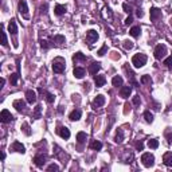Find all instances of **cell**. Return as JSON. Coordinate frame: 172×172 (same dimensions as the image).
Returning a JSON list of instances; mask_svg holds the SVG:
<instances>
[{"instance_id": "25", "label": "cell", "mask_w": 172, "mask_h": 172, "mask_svg": "<svg viewBox=\"0 0 172 172\" xmlns=\"http://www.w3.org/2000/svg\"><path fill=\"white\" fill-rule=\"evenodd\" d=\"M55 15H58V16H61V15H63L65 12H66V6H62V4H57L55 6Z\"/></svg>"}, {"instance_id": "45", "label": "cell", "mask_w": 172, "mask_h": 172, "mask_svg": "<svg viewBox=\"0 0 172 172\" xmlns=\"http://www.w3.org/2000/svg\"><path fill=\"white\" fill-rule=\"evenodd\" d=\"M122 8H124V11H125V12H128L129 15H131V12H132V11H131V7H128V4H127V3H124V4H122Z\"/></svg>"}, {"instance_id": "14", "label": "cell", "mask_w": 172, "mask_h": 172, "mask_svg": "<svg viewBox=\"0 0 172 172\" xmlns=\"http://www.w3.org/2000/svg\"><path fill=\"white\" fill-rule=\"evenodd\" d=\"M12 106L16 109L18 112H24L26 110V102L22 100H15L12 104Z\"/></svg>"}, {"instance_id": "40", "label": "cell", "mask_w": 172, "mask_h": 172, "mask_svg": "<svg viewBox=\"0 0 172 172\" xmlns=\"http://www.w3.org/2000/svg\"><path fill=\"white\" fill-rule=\"evenodd\" d=\"M164 65H166L168 69H172V55H171V57H168L166 61H164Z\"/></svg>"}, {"instance_id": "12", "label": "cell", "mask_w": 172, "mask_h": 172, "mask_svg": "<svg viewBox=\"0 0 172 172\" xmlns=\"http://www.w3.org/2000/svg\"><path fill=\"white\" fill-rule=\"evenodd\" d=\"M58 134L62 137V139H65V140H67V139H70V131L67 129L66 127H59L58 128Z\"/></svg>"}, {"instance_id": "11", "label": "cell", "mask_w": 172, "mask_h": 172, "mask_svg": "<svg viewBox=\"0 0 172 172\" xmlns=\"http://www.w3.org/2000/svg\"><path fill=\"white\" fill-rule=\"evenodd\" d=\"M26 100H27V102L28 104H35L36 102V93L34 92V90H27L26 92Z\"/></svg>"}, {"instance_id": "3", "label": "cell", "mask_w": 172, "mask_h": 172, "mask_svg": "<svg viewBox=\"0 0 172 172\" xmlns=\"http://www.w3.org/2000/svg\"><path fill=\"white\" fill-rule=\"evenodd\" d=\"M167 54V46L163 45V43H160V45H157L156 47H155V51H153V55H155V58H156L157 61H160L161 58H164Z\"/></svg>"}, {"instance_id": "9", "label": "cell", "mask_w": 172, "mask_h": 172, "mask_svg": "<svg viewBox=\"0 0 172 172\" xmlns=\"http://www.w3.org/2000/svg\"><path fill=\"white\" fill-rule=\"evenodd\" d=\"M86 39H87L89 43H94V42H97V39H98V32H97L96 30H89L87 34H86Z\"/></svg>"}, {"instance_id": "4", "label": "cell", "mask_w": 172, "mask_h": 172, "mask_svg": "<svg viewBox=\"0 0 172 172\" xmlns=\"http://www.w3.org/2000/svg\"><path fill=\"white\" fill-rule=\"evenodd\" d=\"M141 163H143L144 167H147V168H151V167L155 164V156H153L152 153H143V156H141Z\"/></svg>"}, {"instance_id": "22", "label": "cell", "mask_w": 172, "mask_h": 172, "mask_svg": "<svg viewBox=\"0 0 172 172\" xmlns=\"http://www.w3.org/2000/svg\"><path fill=\"white\" fill-rule=\"evenodd\" d=\"M163 163H164L167 167H172V152L164 153V156H163Z\"/></svg>"}, {"instance_id": "26", "label": "cell", "mask_w": 172, "mask_h": 172, "mask_svg": "<svg viewBox=\"0 0 172 172\" xmlns=\"http://www.w3.org/2000/svg\"><path fill=\"white\" fill-rule=\"evenodd\" d=\"M86 140H87V134H86L85 132H78V133H77V141L80 144H83Z\"/></svg>"}, {"instance_id": "19", "label": "cell", "mask_w": 172, "mask_h": 172, "mask_svg": "<svg viewBox=\"0 0 172 172\" xmlns=\"http://www.w3.org/2000/svg\"><path fill=\"white\" fill-rule=\"evenodd\" d=\"M105 82H106L105 75H96L94 77V83H96L97 87H102V86L105 85Z\"/></svg>"}, {"instance_id": "1", "label": "cell", "mask_w": 172, "mask_h": 172, "mask_svg": "<svg viewBox=\"0 0 172 172\" xmlns=\"http://www.w3.org/2000/svg\"><path fill=\"white\" fill-rule=\"evenodd\" d=\"M65 69H66V62H65L63 58L58 57L53 61V71H54V73L61 74L65 71Z\"/></svg>"}, {"instance_id": "27", "label": "cell", "mask_w": 172, "mask_h": 172, "mask_svg": "<svg viewBox=\"0 0 172 172\" xmlns=\"http://www.w3.org/2000/svg\"><path fill=\"white\" fill-rule=\"evenodd\" d=\"M112 83H113V86L118 87V86H122V83H124V80H122L120 75H116V77H113V80H112Z\"/></svg>"}, {"instance_id": "15", "label": "cell", "mask_w": 172, "mask_h": 172, "mask_svg": "<svg viewBox=\"0 0 172 172\" xmlns=\"http://www.w3.org/2000/svg\"><path fill=\"white\" fill-rule=\"evenodd\" d=\"M11 149L15 151V152H19V153H24L26 152L24 145H23L22 143H19V141H15V143L11 145Z\"/></svg>"}, {"instance_id": "41", "label": "cell", "mask_w": 172, "mask_h": 172, "mask_svg": "<svg viewBox=\"0 0 172 172\" xmlns=\"http://www.w3.org/2000/svg\"><path fill=\"white\" fill-rule=\"evenodd\" d=\"M141 104V100H140V96H134L133 97V105L139 106Z\"/></svg>"}, {"instance_id": "39", "label": "cell", "mask_w": 172, "mask_h": 172, "mask_svg": "<svg viewBox=\"0 0 172 172\" xmlns=\"http://www.w3.org/2000/svg\"><path fill=\"white\" fill-rule=\"evenodd\" d=\"M1 45L4 46V47H6L7 45H8V42H7V34H6V31H1Z\"/></svg>"}, {"instance_id": "32", "label": "cell", "mask_w": 172, "mask_h": 172, "mask_svg": "<svg viewBox=\"0 0 172 172\" xmlns=\"http://www.w3.org/2000/svg\"><path fill=\"white\" fill-rule=\"evenodd\" d=\"M148 147L152 148V149H156V148H159V140H156V139H152V140L148 141Z\"/></svg>"}, {"instance_id": "48", "label": "cell", "mask_w": 172, "mask_h": 172, "mask_svg": "<svg viewBox=\"0 0 172 172\" xmlns=\"http://www.w3.org/2000/svg\"><path fill=\"white\" fill-rule=\"evenodd\" d=\"M136 15H137V18H143V15H144V12H143V10H137V12H136Z\"/></svg>"}, {"instance_id": "43", "label": "cell", "mask_w": 172, "mask_h": 172, "mask_svg": "<svg viewBox=\"0 0 172 172\" xmlns=\"http://www.w3.org/2000/svg\"><path fill=\"white\" fill-rule=\"evenodd\" d=\"M59 169V167L57 166V164H51V166H48L47 167V171L50 172V171H58Z\"/></svg>"}, {"instance_id": "31", "label": "cell", "mask_w": 172, "mask_h": 172, "mask_svg": "<svg viewBox=\"0 0 172 172\" xmlns=\"http://www.w3.org/2000/svg\"><path fill=\"white\" fill-rule=\"evenodd\" d=\"M90 148L94 151H101L102 149V143H100V141H93L92 144H90Z\"/></svg>"}, {"instance_id": "2", "label": "cell", "mask_w": 172, "mask_h": 172, "mask_svg": "<svg viewBox=\"0 0 172 172\" xmlns=\"http://www.w3.org/2000/svg\"><path fill=\"white\" fill-rule=\"evenodd\" d=\"M147 61H148V58L145 54H136L132 58V65L134 67H137V69H140V67H143L144 65L147 63Z\"/></svg>"}, {"instance_id": "38", "label": "cell", "mask_w": 172, "mask_h": 172, "mask_svg": "<svg viewBox=\"0 0 172 172\" xmlns=\"http://www.w3.org/2000/svg\"><path fill=\"white\" fill-rule=\"evenodd\" d=\"M22 129H23V132H24L27 136H30V134H31V131H30V127H28V124H27V122H24V124L22 125Z\"/></svg>"}, {"instance_id": "10", "label": "cell", "mask_w": 172, "mask_h": 172, "mask_svg": "<svg viewBox=\"0 0 172 172\" xmlns=\"http://www.w3.org/2000/svg\"><path fill=\"white\" fill-rule=\"evenodd\" d=\"M16 65H18V71L14 74H11V78H10V82L12 86H15L18 83V80H19L20 77V66H19V61H16Z\"/></svg>"}, {"instance_id": "21", "label": "cell", "mask_w": 172, "mask_h": 172, "mask_svg": "<svg viewBox=\"0 0 172 172\" xmlns=\"http://www.w3.org/2000/svg\"><path fill=\"white\" fill-rule=\"evenodd\" d=\"M85 69L83 67H74V70H73V74L75 78H83L85 77Z\"/></svg>"}, {"instance_id": "33", "label": "cell", "mask_w": 172, "mask_h": 172, "mask_svg": "<svg viewBox=\"0 0 172 172\" xmlns=\"http://www.w3.org/2000/svg\"><path fill=\"white\" fill-rule=\"evenodd\" d=\"M144 118H145V121L151 124V122L153 121V114L151 113L149 110H145V112H144Z\"/></svg>"}, {"instance_id": "42", "label": "cell", "mask_w": 172, "mask_h": 172, "mask_svg": "<svg viewBox=\"0 0 172 172\" xmlns=\"http://www.w3.org/2000/svg\"><path fill=\"white\" fill-rule=\"evenodd\" d=\"M136 149L137 151H143L144 149V144H143V141H137V143H136Z\"/></svg>"}, {"instance_id": "35", "label": "cell", "mask_w": 172, "mask_h": 172, "mask_svg": "<svg viewBox=\"0 0 172 172\" xmlns=\"http://www.w3.org/2000/svg\"><path fill=\"white\" fill-rule=\"evenodd\" d=\"M41 110H42V106L38 105L35 108V110H34V118H35V120H39V118H41Z\"/></svg>"}, {"instance_id": "30", "label": "cell", "mask_w": 172, "mask_h": 172, "mask_svg": "<svg viewBox=\"0 0 172 172\" xmlns=\"http://www.w3.org/2000/svg\"><path fill=\"white\" fill-rule=\"evenodd\" d=\"M42 92H43V89H42ZM43 94L46 96V101H47L48 104H53V102H54V100H55L54 94H51V93H48V92H43Z\"/></svg>"}, {"instance_id": "24", "label": "cell", "mask_w": 172, "mask_h": 172, "mask_svg": "<svg viewBox=\"0 0 172 172\" xmlns=\"http://www.w3.org/2000/svg\"><path fill=\"white\" fill-rule=\"evenodd\" d=\"M129 34H131V36H133V38H139L140 34H141V28L139 27V26H134V27H132L131 28Z\"/></svg>"}, {"instance_id": "17", "label": "cell", "mask_w": 172, "mask_h": 172, "mask_svg": "<svg viewBox=\"0 0 172 172\" xmlns=\"http://www.w3.org/2000/svg\"><path fill=\"white\" fill-rule=\"evenodd\" d=\"M131 93H132V87H131V86H122L121 89H120V96H121L122 98H125V100L131 96Z\"/></svg>"}, {"instance_id": "5", "label": "cell", "mask_w": 172, "mask_h": 172, "mask_svg": "<svg viewBox=\"0 0 172 172\" xmlns=\"http://www.w3.org/2000/svg\"><path fill=\"white\" fill-rule=\"evenodd\" d=\"M18 7H19V12L22 14L23 16H24V19H30L28 6H27V1H26V0H20L19 4H18Z\"/></svg>"}, {"instance_id": "37", "label": "cell", "mask_w": 172, "mask_h": 172, "mask_svg": "<svg viewBox=\"0 0 172 172\" xmlns=\"http://www.w3.org/2000/svg\"><path fill=\"white\" fill-rule=\"evenodd\" d=\"M106 51H108V46L104 45V46H102V47L98 50V53H97V54H98L100 57H104V55L106 54Z\"/></svg>"}, {"instance_id": "52", "label": "cell", "mask_w": 172, "mask_h": 172, "mask_svg": "<svg viewBox=\"0 0 172 172\" xmlns=\"http://www.w3.org/2000/svg\"><path fill=\"white\" fill-rule=\"evenodd\" d=\"M171 24H172V19H171Z\"/></svg>"}, {"instance_id": "16", "label": "cell", "mask_w": 172, "mask_h": 172, "mask_svg": "<svg viewBox=\"0 0 172 172\" xmlns=\"http://www.w3.org/2000/svg\"><path fill=\"white\" fill-rule=\"evenodd\" d=\"M100 69H101V63H100V62H93L89 66V73L92 74V75H96L100 71Z\"/></svg>"}, {"instance_id": "47", "label": "cell", "mask_w": 172, "mask_h": 172, "mask_svg": "<svg viewBox=\"0 0 172 172\" xmlns=\"http://www.w3.org/2000/svg\"><path fill=\"white\" fill-rule=\"evenodd\" d=\"M47 8H48V6H47V4H43V6L41 7L42 14H46V12H47Z\"/></svg>"}, {"instance_id": "36", "label": "cell", "mask_w": 172, "mask_h": 172, "mask_svg": "<svg viewBox=\"0 0 172 172\" xmlns=\"http://www.w3.org/2000/svg\"><path fill=\"white\" fill-rule=\"evenodd\" d=\"M122 46H124L125 50H131V48H133V42H131V41H124V42H122Z\"/></svg>"}, {"instance_id": "46", "label": "cell", "mask_w": 172, "mask_h": 172, "mask_svg": "<svg viewBox=\"0 0 172 172\" xmlns=\"http://www.w3.org/2000/svg\"><path fill=\"white\" fill-rule=\"evenodd\" d=\"M132 22H133V18H132V15H129V16L127 18V19H125V24H127V26H129Z\"/></svg>"}, {"instance_id": "50", "label": "cell", "mask_w": 172, "mask_h": 172, "mask_svg": "<svg viewBox=\"0 0 172 172\" xmlns=\"http://www.w3.org/2000/svg\"><path fill=\"white\" fill-rule=\"evenodd\" d=\"M4 83H6V80H4V78H1V81H0V85H1V86H0V87H3Z\"/></svg>"}, {"instance_id": "34", "label": "cell", "mask_w": 172, "mask_h": 172, "mask_svg": "<svg viewBox=\"0 0 172 172\" xmlns=\"http://www.w3.org/2000/svg\"><path fill=\"white\" fill-rule=\"evenodd\" d=\"M141 83H144V85H151V83H152V78H151L149 75H143L141 77Z\"/></svg>"}, {"instance_id": "8", "label": "cell", "mask_w": 172, "mask_h": 172, "mask_svg": "<svg viewBox=\"0 0 172 172\" xmlns=\"http://www.w3.org/2000/svg\"><path fill=\"white\" fill-rule=\"evenodd\" d=\"M149 14H151V20H152V22H156V20H159L160 18H161V10H159L156 7H152Z\"/></svg>"}, {"instance_id": "44", "label": "cell", "mask_w": 172, "mask_h": 172, "mask_svg": "<svg viewBox=\"0 0 172 172\" xmlns=\"http://www.w3.org/2000/svg\"><path fill=\"white\" fill-rule=\"evenodd\" d=\"M41 46L43 48H48V42L45 41V39H41Z\"/></svg>"}, {"instance_id": "18", "label": "cell", "mask_w": 172, "mask_h": 172, "mask_svg": "<svg viewBox=\"0 0 172 172\" xmlns=\"http://www.w3.org/2000/svg\"><path fill=\"white\" fill-rule=\"evenodd\" d=\"M8 32L12 34V35H16V34H18V26H16V20L15 19L10 20V24H8Z\"/></svg>"}, {"instance_id": "13", "label": "cell", "mask_w": 172, "mask_h": 172, "mask_svg": "<svg viewBox=\"0 0 172 172\" xmlns=\"http://www.w3.org/2000/svg\"><path fill=\"white\" fill-rule=\"evenodd\" d=\"M34 163H35L36 167L42 168V167L45 166V163H46V156L45 155H36V156L34 157Z\"/></svg>"}, {"instance_id": "7", "label": "cell", "mask_w": 172, "mask_h": 172, "mask_svg": "<svg viewBox=\"0 0 172 172\" xmlns=\"http://www.w3.org/2000/svg\"><path fill=\"white\" fill-rule=\"evenodd\" d=\"M105 104V97L102 96V94H98V96L96 97V98L93 100L92 102V108L94 109V110H97V108H101L102 105Z\"/></svg>"}, {"instance_id": "49", "label": "cell", "mask_w": 172, "mask_h": 172, "mask_svg": "<svg viewBox=\"0 0 172 172\" xmlns=\"http://www.w3.org/2000/svg\"><path fill=\"white\" fill-rule=\"evenodd\" d=\"M167 137H168V143H172V134L168 133V134H167Z\"/></svg>"}, {"instance_id": "20", "label": "cell", "mask_w": 172, "mask_h": 172, "mask_svg": "<svg viewBox=\"0 0 172 172\" xmlns=\"http://www.w3.org/2000/svg\"><path fill=\"white\" fill-rule=\"evenodd\" d=\"M81 114H82V113H81L80 109H74V110L70 113L69 118H70V121H78V120L81 118Z\"/></svg>"}, {"instance_id": "28", "label": "cell", "mask_w": 172, "mask_h": 172, "mask_svg": "<svg viewBox=\"0 0 172 172\" xmlns=\"http://www.w3.org/2000/svg\"><path fill=\"white\" fill-rule=\"evenodd\" d=\"M114 141L117 144H121L124 141V133H122L121 129H117V133H116V137H114Z\"/></svg>"}, {"instance_id": "6", "label": "cell", "mask_w": 172, "mask_h": 172, "mask_svg": "<svg viewBox=\"0 0 172 172\" xmlns=\"http://www.w3.org/2000/svg\"><path fill=\"white\" fill-rule=\"evenodd\" d=\"M12 120H14V116L11 114V112L7 110V109H3L1 113H0V121L3 124H7V122H11Z\"/></svg>"}, {"instance_id": "51", "label": "cell", "mask_w": 172, "mask_h": 172, "mask_svg": "<svg viewBox=\"0 0 172 172\" xmlns=\"http://www.w3.org/2000/svg\"><path fill=\"white\" fill-rule=\"evenodd\" d=\"M58 112H59V113H62V112H63V106H59V109H58Z\"/></svg>"}, {"instance_id": "23", "label": "cell", "mask_w": 172, "mask_h": 172, "mask_svg": "<svg viewBox=\"0 0 172 172\" xmlns=\"http://www.w3.org/2000/svg\"><path fill=\"white\" fill-rule=\"evenodd\" d=\"M73 61L74 62H85L86 57H85V54L81 53V51H78V53H75V54L73 55Z\"/></svg>"}, {"instance_id": "29", "label": "cell", "mask_w": 172, "mask_h": 172, "mask_svg": "<svg viewBox=\"0 0 172 172\" xmlns=\"http://www.w3.org/2000/svg\"><path fill=\"white\" fill-rule=\"evenodd\" d=\"M51 41L55 42L58 46H61L62 43H65V36L63 35H55V36H51Z\"/></svg>"}]
</instances>
